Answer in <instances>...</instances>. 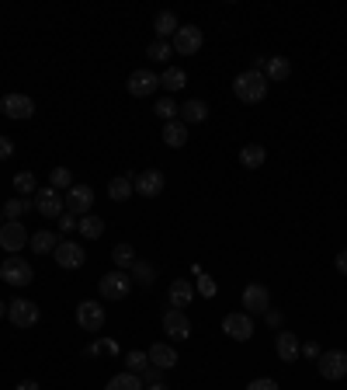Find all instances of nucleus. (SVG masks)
<instances>
[{
	"label": "nucleus",
	"mask_w": 347,
	"mask_h": 390,
	"mask_svg": "<svg viewBox=\"0 0 347 390\" xmlns=\"http://www.w3.org/2000/svg\"><path fill=\"white\" fill-rule=\"evenodd\" d=\"M233 95L240 98V101H247V105H257L267 98V77L260 74V70H243L236 81H233Z\"/></svg>",
	"instance_id": "f257e3e1"
},
{
	"label": "nucleus",
	"mask_w": 347,
	"mask_h": 390,
	"mask_svg": "<svg viewBox=\"0 0 347 390\" xmlns=\"http://www.w3.org/2000/svg\"><path fill=\"white\" fill-rule=\"evenodd\" d=\"M0 279L21 290V286H28V283L35 279V272H31V265H28L21 255H7V262L0 265Z\"/></svg>",
	"instance_id": "f03ea898"
},
{
	"label": "nucleus",
	"mask_w": 347,
	"mask_h": 390,
	"mask_svg": "<svg viewBox=\"0 0 347 390\" xmlns=\"http://www.w3.org/2000/svg\"><path fill=\"white\" fill-rule=\"evenodd\" d=\"M97 290H101L104 300H125L129 290H132V276L122 272V269H115V272H108V276L97 279Z\"/></svg>",
	"instance_id": "7ed1b4c3"
},
{
	"label": "nucleus",
	"mask_w": 347,
	"mask_h": 390,
	"mask_svg": "<svg viewBox=\"0 0 347 390\" xmlns=\"http://www.w3.org/2000/svg\"><path fill=\"white\" fill-rule=\"evenodd\" d=\"M164 185H167V178H164V171H157V168H143L139 175H132L136 195H146V199H157V195L164 192Z\"/></svg>",
	"instance_id": "20e7f679"
},
{
	"label": "nucleus",
	"mask_w": 347,
	"mask_h": 390,
	"mask_svg": "<svg viewBox=\"0 0 347 390\" xmlns=\"http://www.w3.org/2000/svg\"><path fill=\"white\" fill-rule=\"evenodd\" d=\"M316 370H320L323 380H344L347 377V352H341V349H334V352H320Z\"/></svg>",
	"instance_id": "39448f33"
},
{
	"label": "nucleus",
	"mask_w": 347,
	"mask_h": 390,
	"mask_svg": "<svg viewBox=\"0 0 347 390\" xmlns=\"http://www.w3.org/2000/svg\"><path fill=\"white\" fill-rule=\"evenodd\" d=\"M35 209L45 216V220H59L63 213H66V199H63V192H56V189H38L35 192Z\"/></svg>",
	"instance_id": "423d86ee"
},
{
	"label": "nucleus",
	"mask_w": 347,
	"mask_h": 390,
	"mask_svg": "<svg viewBox=\"0 0 347 390\" xmlns=\"http://www.w3.org/2000/svg\"><path fill=\"white\" fill-rule=\"evenodd\" d=\"M7 317H10L14 328H35L42 314H38V307L31 300H10L7 303Z\"/></svg>",
	"instance_id": "0eeeda50"
},
{
	"label": "nucleus",
	"mask_w": 347,
	"mask_h": 390,
	"mask_svg": "<svg viewBox=\"0 0 347 390\" xmlns=\"http://www.w3.org/2000/svg\"><path fill=\"white\" fill-rule=\"evenodd\" d=\"M52 258H56L59 269H70V272H73V269H80L87 262V251L77 244V241H59L56 251H52Z\"/></svg>",
	"instance_id": "6e6552de"
},
{
	"label": "nucleus",
	"mask_w": 347,
	"mask_h": 390,
	"mask_svg": "<svg viewBox=\"0 0 347 390\" xmlns=\"http://www.w3.org/2000/svg\"><path fill=\"white\" fill-rule=\"evenodd\" d=\"M77 324H80L84 331H90V335H97V331L104 328V307L94 303V300L77 303Z\"/></svg>",
	"instance_id": "1a4fd4ad"
},
{
	"label": "nucleus",
	"mask_w": 347,
	"mask_h": 390,
	"mask_svg": "<svg viewBox=\"0 0 347 390\" xmlns=\"http://www.w3.org/2000/svg\"><path fill=\"white\" fill-rule=\"evenodd\" d=\"M174 49H177L180 56H194V53H201V28H194V25H180L177 35H174Z\"/></svg>",
	"instance_id": "9d476101"
},
{
	"label": "nucleus",
	"mask_w": 347,
	"mask_h": 390,
	"mask_svg": "<svg viewBox=\"0 0 347 390\" xmlns=\"http://www.w3.org/2000/svg\"><path fill=\"white\" fill-rule=\"evenodd\" d=\"M222 331L233 338V342H247L254 335V317L250 314H226L222 317Z\"/></svg>",
	"instance_id": "9b49d317"
},
{
	"label": "nucleus",
	"mask_w": 347,
	"mask_h": 390,
	"mask_svg": "<svg viewBox=\"0 0 347 390\" xmlns=\"http://www.w3.org/2000/svg\"><path fill=\"white\" fill-rule=\"evenodd\" d=\"M0 112L7 119H31L35 115V101L28 95H3L0 98Z\"/></svg>",
	"instance_id": "f8f14e48"
},
{
	"label": "nucleus",
	"mask_w": 347,
	"mask_h": 390,
	"mask_svg": "<svg viewBox=\"0 0 347 390\" xmlns=\"http://www.w3.org/2000/svg\"><path fill=\"white\" fill-rule=\"evenodd\" d=\"M125 88H129V95H132V98H150L157 88H160V77H157V74H150V70H132Z\"/></svg>",
	"instance_id": "ddd939ff"
},
{
	"label": "nucleus",
	"mask_w": 347,
	"mask_h": 390,
	"mask_svg": "<svg viewBox=\"0 0 347 390\" xmlns=\"http://www.w3.org/2000/svg\"><path fill=\"white\" fill-rule=\"evenodd\" d=\"M28 241H31V237H28V230H24L17 220H7V223L0 227V248H3V251H21Z\"/></svg>",
	"instance_id": "4468645a"
},
{
	"label": "nucleus",
	"mask_w": 347,
	"mask_h": 390,
	"mask_svg": "<svg viewBox=\"0 0 347 390\" xmlns=\"http://www.w3.org/2000/svg\"><path fill=\"white\" fill-rule=\"evenodd\" d=\"M271 310V292L260 283H250L243 290V314H267Z\"/></svg>",
	"instance_id": "2eb2a0df"
},
{
	"label": "nucleus",
	"mask_w": 347,
	"mask_h": 390,
	"mask_svg": "<svg viewBox=\"0 0 347 390\" xmlns=\"http://www.w3.org/2000/svg\"><path fill=\"white\" fill-rule=\"evenodd\" d=\"M164 335H171L174 342H184V338H191V321H187V314L184 310H167L164 314Z\"/></svg>",
	"instance_id": "dca6fc26"
},
{
	"label": "nucleus",
	"mask_w": 347,
	"mask_h": 390,
	"mask_svg": "<svg viewBox=\"0 0 347 390\" xmlns=\"http://www.w3.org/2000/svg\"><path fill=\"white\" fill-rule=\"evenodd\" d=\"M63 199H66V213H73V216H87V213H90V206H94V192H90V185H73Z\"/></svg>",
	"instance_id": "f3484780"
},
{
	"label": "nucleus",
	"mask_w": 347,
	"mask_h": 390,
	"mask_svg": "<svg viewBox=\"0 0 347 390\" xmlns=\"http://www.w3.org/2000/svg\"><path fill=\"white\" fill-rule=\"evenodd\" d=\"M264 77H267V84H285L292 77V63L285 56H267L264 60Z\"/></svg>",
	"instance_id": "a211bd4d"
},
{
	"label": "nucleus",
	"mask_w": 347,
	"mask_h": 390,
	"mask_svg": "<svg viewBox=\"0 0 347 390\" xmlns=\"http://www.w3.org/2000/svg\"><path fill=\"white\" fill-rule=\"evenodd\" d=\"M299 349H302V345H299V338H295L292 331H278V335H274V352H278L281 363H295V359H299Z\"/></svg>",
	"instance_id": "6ab92c4d"
},
{
	"label": "nucleus",
	"mask_w": 347,
	"mask_h": 390,
	"mask_svg": "<svg viewBox=\"0 0 347 390\" xmlns=\"http://www.w3.org/2000/svg\"><path fill=\"white\" fill-rule=\"evenodd\" d=\"M150 366H157V370H174L177 366V352H174V345L167 342H157V345H150Z\"/></svg>",
	"instance_id": "aec40b11"
},
{
	"label": "nucleus",
	"mask_w": 347,
	"mask_h": 390,
	"mask_svg": "<svg viewBox=\"0 0 347 390\" xmlns=\"http://www.w3.org/2000/svg\"><path fill=\"white\" fill-rule=\"evenodd\" d=\"M177 28H180V21H177V14L174 11H160L157 18H153V32H157V39L160 42H167L177 35Z\"/></svg>",
	"instance_id": "412c9836"
},
{
	"label": "nucleus",
	"mask_w": 347,
	"mask_h": 390,
	"mask_svg": "<svg viewBox=\"0 0 347 390\" xmlns=\"http://www.w3.org/2000/svg\"><path fill=\"white\" fill-rule=\"evenodd\" d=\"M191 296H194L191 279H174V283H171V307H174V310H184V307L191 303Z\"/></svg>",
	"instance_id": "4be33fe9"
},
{
	"label": "nucleus",
	"mask_w": 347,
	"mask_h": 390,
	"mask_svg": "<svg viewBox=\"0 0 347 390\" xmlns=\"http://www.w3.org/2000/svg\"><path fill=\"white\" fill-rule=\"evenodd\" d=\"M177 115H180V122H184V126H187V122H205V119H208V105H205V101H198V98H191V101H184V105H180V112H177Z\"/></svg>",
	"instance_id": "5701e85b"
},
{
	"label": "nucleus",
	"mask_w": 347,
	"mask_h": 390,
	"mask_svg": "<svg viewBox=\"0 0 347 390\" xmlns=\"http://www.w3.org/2000/svg\"><path fill=\"white\" fill-rule=\"evenodd\" d=\"M164 143H167L171 150H180V147L187 143V126H184L180 119H174V122L164 126Z\"/></svg>",
	"instance_id": "b1692460"
},
{
	"label": "nucleus",
	"mask_w": 347,
	"mask_h": 390,
	"mask_svg": "<svg viewBox=\"0 0 347 390\" xmlns=\"http://www.w3.org/2000/svg\"><path fill=\"white\" fill-rule=\"evenodd\" d=\"M264 161H267V150H264L260 143H247V147L240 150V164H243V168H250V171H257Z\"/></svg>",
	"instance_id": "393cba45"
},
{
	"label": "nucleus",
	"mask_w": 347,
	"mask_h": 390,
	"mask_svg": "<svg viewBox=\"0 0 347 390\" xmlns=\"http://www.w3.org/2000/svg\"><path fill=\"white\" fill-rule=\"evenodd\" d=\"M108 195L115 199V202H125V199H132L136 189H132V178L129 175H118V178H111V185H108Z\"/></svg>",
	"instance_id": "a878e982"
},
{
	"label": "nucleus",
	"mask_w": 347,
	"mask_h": 390,
	"mask_svg": "<svg viewBox=\"0 0 347 390\" xmlns=\"http://www.w3.org/2000/svg\"><path fill=\"white\" fill-rule=\"evenodd\" d=\"M28 209H35V195H31V199L17 195V199H7V206H3V216H7V220H21Z\"/></svg>",
	"instance_id": "bb28decb"
},
{
	"label": "nucleus",
	"mask_w": 347,
	"mask_h": 390,
	"mask_svg": "<svg viewBox=\"0 0 347 390\" xmlns=\"http://www.w3.org/2000/svg\"><path fill=\"white\" fill-rule=\"evenodd\" d=\"M31 248H35V255H52L56 251V234L52 230H38V234H31V241H28Z\"/></svg>",
	"instance_id": "cd10ccee"
},
{
	"label": "nucleus",
	"mask_w": 347,
	"mask_h": 390,
	"mask_svg": "<svg viewBox=\"0 0 347 390\" xmlns=\"http://www.w3.org/2000/svg\"><path fill=\"white\" fill-rule=\"evenodd\" d=\"M77 230L84 234L87 241H97V237L104 234V220H101V216H94V213H87V216H80V223H77Z\"/></svg>",
	"instance_id": "c85d7f7f"
},
{
	"label": "nucleus",
	"mask_w": 347,
	"mask_h": 390,
	"mask_svg": "<svg viewBox=\"0 0 347 390\" xmlns=\"http://www.w3.org/2000/svg\"><path fill=\"white\" fill-rule=\"evenodd\" d=\"M104 390H146L143 387V377H136V373H118V377H111Z\"/></svg>",
	"instance_id": "c756f323"
},
{
	"label": "nucleus",
	"mask_w": 347,
	"mask_h": 390,
	"mask_svg": "<svg viewBox=\"0 0 347 390\" xmlns=\"http://www.w3.org/2000/svg\"><path fill=\"white\" fill-rule=\"evenodd\" d=\"M111 262H115V269H132L136 265V251H132V244H115L111 248Z\"/></svg>",
	"instance_id": "7c9ffc66"
},
{
	"label": "nucleus",
	"mask_w": 347,
	"mask_h": 390,
	"mask_svg": "<svg viewBox=\"0 0 347 390\" xmlns=\"http://www.w3.org/2000/svg\"><path fill=\"white\" fill-rule=\"evenodd\" d=\"M132 283H139V286L150 290V286L157 283V269H153L150 262H139V258H136V265H132Z\"/></svg>",
	"instance_id": "2f4dec72"
},
{
	"label": "nucleus",
	"mask_w": 347,
	"mask_h": 390,
	"mask_svg": "<svg viewBox=\"0 0 347 390\" xmlns=\"http://www.w3.org/2000/svg\"><path fill=\"white\" fill-rule=\"evenodd\" d=\"M49 189H56V192H70L73 189V175H70V168H52V175H49Z\"/></svg>",
	"instance_id": "473e14b6"
},
{
	"label": "nucleus",
	"mask_w": 347,
	"mask_h": 390,
	"mask_svg": "<svg viewBox=\"0 0 347 390\" xmlns=\"http://www.w3.org/2000/svg\"><path fill=\"white\" fill-rule=\"evenodd\" d=\"M187 84V74L180 70V67H171V70H164V77H160V88H167V91H180Z\"/></svg>",
	"instance_id": "72a5a7b5"
},
{
	"label": "nucleus",
	"mask_w": 347,
	"mask_h": 390,
	"mask_svg": "<svg viewBox=\"0 0 347 390\" xmlns=\"http://www.w3.org/2000/svg\"><path fill=\"white\" fill-rule=\"evenodd\" d=\"M146 370H150V356H146V352H125V373L143 377Z\"/></svg>",
	"instance_id": "f704fd0d"
},
{
	"label": "nucleus",
	"mask_w": 347,
	"mask_h": 390,
	"mask_svg": "<svg viewBox=\"0 0 347 390\" xmlns=\"http://www.w3.org/2000/svg\"><path fill=\"white\" fill-rule=\"evenodd\" d=\"M14 192L24 195V199H31V195L38 192V185H35V175H31V171H21V175H14Z\"/></svg>",
	"instance_id": "c9c22d12"
},
{
	"label": "nucleus",
	"mask_w": 347,
	"mask_h": 390,
	"mask_svg": "<svg viewBox=\"0 0 347 390\" xmlns=\"http://www.w3.org/2000/svg\"><path fill=\"white\" fill-rule=\"evenodd\" d=\"M146 56H150L153 63H167V60L174 56V46H171V42H160V39H157V42H150V46H146Z\"/></svg>",
	"instance_id": "e433bc0d"
},
{
	"label": "nucleus",
	"mask_w": 347,
	"mask_h": 390,
	"mask_svg": "<svg viewBox=\"0 0 347 390\" xmlns=\"http://www.w3.org/2000/svg\"><path fill=\"white\" fill-rule=\"evenodd\" d=\"M153 112H157V115H160L164 122H174L180 108H177V105H174V98L167 95V98H160V101H157V108H153Z\"/></svg>",
	"instance_id": "4c0bfd02"
},
{
	"label": "nucleus",
	"mask_w": 347,
	"mask_h": 390,
	"mask_svg": "<svg viewBox=\"0 0 347 390\" xmlns=\"http://www.w3.org/2000/svg\"><path fill=\"white\" fill-rule=\"evenodd\" d=\"M194 276H198V292H201L205 300H212V296H215V279H208L201 269H194Z\"/></svg>",
	"instance_id": "58836bf2"
},
{
	"label": "nucleus",
	"mask_w": 347,
	"mask_h": 390,
	"mask_svg": "<svg viewBox=\"0 0 347 390\" xmlns=\"http://www.w3.org/2000/svg\"><path fill=\"white\" fill-rule=\"evenodd\" d=\"M247 390H278V384H274L271 377H260V380H250Z\"/></svg>",
	"instance_id": "ea45409f"
},
{
	"label": "nucleus",
	"mask_w": 347,
	"mask_h": 390,
	"mask_svg": "<svg viewBox=\"0 0 347 390\" xmlns=\"http://www.w3.org/2000/svg\"><path fill=\"white\" fill-rule=\"evenodd\" d=\"M77 223H80V220H77L73 213H63V216H59V227H63V234H70V230H77Z\"/></svg>",
	"instance_id": "a19ab883"
},
{
	"label": "nucleus",
	"mask_w": 347,
	"mask_h": 390,
	"mask_svg": "<svg viewBox=\"0 0 347 390\" xmlns=\"http://www.w3.org/2000/svg\"><path fill=\"white\" fill-rule=\"evenodd\" d=\"M320 352H323V349H320L316 342H306V345L299 349V356H306V359H320Z\"/></svg>",
	"instance_id": "79ce46f5"
},
{
	"label": "nucleus",
	"mask_w": 347,
	"mask_h": 390,
	"mask_svg": "<svg viewBox=\"0 0 347 390\" xmlns=\"http://www.w3.org/2000/svg\"><path fill=\"white\" fill-rule=\"evenodd\" d=\"M160 380H164V370H157V366H150L143 373V384H160Z\"/></svg>",
	"instance_id": "37998d69"
},
{
	"label": "nucleus",
	"mask_w": 347,
	"mask_h": 390,
	"mask_svg": "<svg viewBox=\"0 0 347 390\" xmlns=\"http://www.w3.org/2000/svg\"><path fill=\"white\" fill-rule=\"evenodd\" d=\"M10 154H14V143H10L7 136H0V161H7Z\"/></svg>",
	"instance_id": "c03bdc74"
},
{
	"label": "nucleus",
	"mask_w": 347,
	"mask_h": 390,
	"mask_svg": "<svg viewBox=\"0 0 347 390\" xmlns=\"http://www.w3.org/2000/svg\"><path fill=\"white\" fill-rule=\"evenodd\" d=\"M334 265H337V272H341V276H347V248L337 255V262H334Z\"/></svg>",
	"instance_id": "a18cd8bd"
},
{
	"label": "nucleus",
	"mask_w": 347,
	"mask_h": 390,
	"mask_svg": "<svg viewBox=\"0 0 347 390\" xmlns=\"http://www.w3.org/2000/svg\"><path fill=\"white\" fill-rule=\"evenodd\" d=\"M101 352H111V356H118V345H115L111 338H104V342H101Z\"/></svg>",
	"instance_id": "49530a36"
},
{
	"label": "nucleus",
	"mask_w": 347,
	"mask_h": 390,
	"mask_svg": "<svg viewBox=\"0 0 347 390\" xmlns=\"http://www.w3.org/2000/svg\"><path fill=\"white\" fill-rule=\"evenodd\" d=\"M267 324L278 328V324H281V314H278V310H267Z\"/></svg>",
	"instance_id": "de8ad7c7"
},
{
	"label": "nucleus",
	"mask_w": 347,
	"mask_h": 390,
	"mask_svg": "<svg viewBox=\"0 0 347 390\" xmlns=\"http://www.w3.org/2000/svg\"><path fill=\"white\" fill-rule=\"evenodd\" d=\"M14 390H38V384H35V380H21Z\"/></svg>",
	"instance_id": "09e8293b"
},
{
	"label": "nucleus",
	"mask_w": 347,
	"mask_h": 390,
	"mask_svg": "<svg viewBox=\"0 0 347 390\" xmlns=\"http://www.w3.org/2000/svg\"><path fill=\"white\" fill-rule=\"evenodd\" d=\"M143 387H146V390H171L167 384H164V380H160V384H143Z\"/></svg>",
	"instance_id": "8fccbe9b"
},
{
	"label": "nucleus",
	"mask_w": 347,
	"mask_h": 390,
	"mask_svg": "<svg viewBox=\"0 0 347 390\" xmlns=\"http://www.w3.org/2000/svg\"><path fill=\"white\" fill-rule=\"evenodd\" d=\"M0 317H7V303L3 300H0Z\"/></svg>",
	"instance_id": "3c124183"
},
{
	"label": "nucleus",
	"mask_w": 347,
	"mask_h": 390,
	"mask_svg": "<svg viewBox=\"0 0 347 390\" xmlns=\"http://www.w3.org/2000/svg\"><path fill=\"white\" fill-rule=\"evenodd\" d=\"M0 227H3V209H0Z\"/></svg>",
	"instance_id": "603ef678"
}]
</instances>
